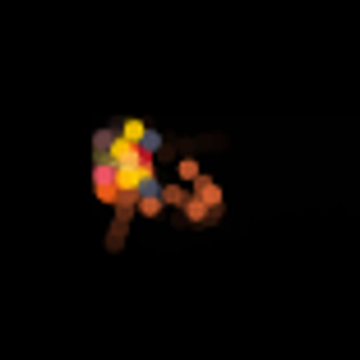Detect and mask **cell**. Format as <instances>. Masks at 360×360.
<instances>
[{
  "label": "cell",
  "mask_w": 360,
  "mask_h": 360,
  "mask_svg": "<svg viewBox=\"0 0 360 360\" xmlns=\"http://www.w3.org/2000/svg\"><path fill=\"white\" fill-rule=\"evenodd\" d=\"M162 153H167V134L158 125L139 116H120L111 125L97 129L93 139V194L116 212L111 240L125 236V222L148 212L158 217L171 203H185V194L171 190L162 180Z\"/></svg>",
  "instance_id": "obj_1"
}]
</instances>
